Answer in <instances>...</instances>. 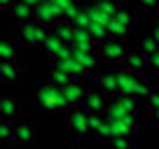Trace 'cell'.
I'll list each match as a JSON object with an SVG mask.
<instances>
[{
  "label": "cell",
  "instance_id": "obj_18",
  "mask_svg": "<svg viewBox=\"0 0 159 149\" xmlns=\"http://www.w3.org/2000/svg\"><path fill=\"white\" fill-rule=\"evenodd\" d=\"M66 47H68V42H63V40H61V37H56L54 33H49V37H47V40H45V45L40 47V49L45 51L47 56H52V58H56V56H59L61 51L66 49Z\"/></svg>",
  "mask_w": 159,
  "mask_h": 149
},
{
  "label": "cell",
  "instance_id": "obj_20",
  "mask_svg": "<svg viewBox=\"0 0 159 149\" xmlns=\"http://www.w3.org/2000/svg\"><path fill=\"white\" fill-rule=\"evenodd\" d=\"M136 96H129V93H117V98H115V103L119 105V107L124 109L126 114H136V109H138V103H136Z\"/></svg>",
  "mask_w": 159,
  "mask_h": 149
},
{
  "label": "cell",
  "instance_id": "obj_11",
  "mask_svg": "<svg viewBox=\"0 0 159 149\" xmlns=\"http://www.w3.org/2000/svg\"><path fill=\"white\" fill-rule=\"evenodd\" d=\"M54 65H56V68H61V70H66L73 79H84L87 74H89V72L84 70V65L75 58V51H73V56H68V58H59Z\"/></svg>",
  "mask_w": 159,
  "mask_h": 149
},
{
  "label": "cell",
  "instance_id": "obj_6",
  "mask_svg": "<svg viewBox=\"0 0 159 149\" xmlns=\"http://www.w3.org/2000/svg\"><path fill=\"white\" fill-rule=\"evenodd\" d=\"M35 21L52 28L54 23H59V21H61L59 7H56L52 0H38V2H35Z\"/></svg>",
  "mask_w": 159,
  "mask_h": 149
},
{
  "label": "cell",
  "instance_id": "obj_29",
  "mask_svg": "<svg viewBox=\"0 0 159 149\" xmlns=\"http://www.w3.org/2000/svg\"><path fill=\"white\" fill-rule=\"evenodd\" d=\"M152 26H154V28H159V12L154 14V21H152Z\"/></svg>",
  "mask_w": 159,
  "mask_h": 149
},
{
  "label": "cell",
  "instance_id": "obj_1",
  "mask_svg": "<svg viewBox=\"0 0 159 149\" xmlns=\"http://www.w3.org/2000/svg\"><path fill=\"white\" fill-rule=\"evenodd\" d=\"M35 103L42 112H61V109H68V100H66V93L61 86L56 84H42L35 93Z\"/></svg>",
  "mask_w": 159,
  "mask_h": 149
},
{
  "label": "cell",
  "instance_id": "obj_5",
  "mask_svg": "<svg viewBox=\"0 0 159 149\" xmlns=\"http://www.w3.org/2000/svg\"><path fill=\"white\" fill-rule=\"evenodd\" d=\"M80 107L84 109V112H89V114H105L110 103H108V96L101 89H89L87 96H84V100L80 103Z\"/></svg>",
  "mask_w": 159,
  "mask_h": 149
},
{
  "label": "cell",
  "instance_id": "obj_14",
  "mask_svg": "<svg viewBox=\"0 0 159 149\" xmlns=\"http://www.w3.org/2000/svg\"><path fill=\"white\" fill-rule=\"evenodd\" d=\"M110 124H112V135H131V130L136 128V114H124L119 119H112Z\"/></svg>",
  "mask_w": 159,
  "mask_h": 149
},
{
  "label": "cell",
  "instance_id": "obj_9",
  "mask_svg": "<svg viewBox=\"0 0 159 149\" xmlns=\"http://www.w3.org/2000/svg\"><path fill=\"white\" fill-rule=\"evenodd\" d=\"M122 65H124V70H129V72H145V70L150 68V56H145L140 49H134V51H129V54L124 56Z\"/></svg>",
  "mask_w": 159,
  "mask_h": 149
},
{
  "label": "cell",
  "instance_id": "obj_24",
  "mask_svg": "<svg viewBox=\"0 0 159 149\" xmlns=\"http://www.w3.org/2000/svg\"><path fill=\"white\" fill-rule=\"evenodd\" d=\"M136 7L150 14H157L159 12V0H136Z\"/></svg>",
  "mask_w": 159,
  "mask_h": 149
},
{
  "label": "cell",
  "instance_id": "obj_10",
  "mask_svg": "<svg viewBox=\"0 0 159 149\" xmlns=\"http://www.w3.org/2000/svg\"><path fill=\"white\" fill-rule=\"evenodd\" d=\"M21 74H24V68L19 61H0V82L2 84H16V82H21Z\"/></svg>",
  "mask_w": 159,
  "mask_h": 149
},
{
  "label": "cell",
  "instance_id": "obj_13",
  "mask_svg": "<svg viewBox=\"0 0 159 149\" xmlns=\"http://www.w3.org/2000/svg\"><path fill=\"white\" fill-rule=\"evenodd\" d=\"M19 112H21V100L16 96H2L0 98V114H2V119L14 121L19 117Z\"/></svg>",
  "mask_w": 159,
  "mask_h": 149
},
{
  "label": "cell",
  "instance_id": "obj_19",
  "mask_svg": "<svg viewBox=\"0 0 159 149\" xmlns=\"http://www.w3.org/2000/svg\"><path fill=\"white\" fill-rule=\"evenodd\" d=\"M47 77H49V82H52V84H56V86H61V89H66V86H68V84H70V82H75V79H73V77H70V74H68V72H66V70H61V68H56V65H54V68H52V70H49V74H47Z\"/></svg>",
  "mask_w": 159,
  "mask_h": 149
},
{
  "label": "cell",
  "instance_id": "obj_12",
  "mask_svg": "<svg viewBox=\"0 0 159 149\" xmlns=\"http://www.w3.org/2000/svg\"><path fill=\"white\" fill-rule=\"evenodd\" d=\"M87 91H89V89L82 84V79H75V82H70V84L63 89V93H66V100H68L70 107H80V103L84 100Z\"/></svg>",
  "mask_w": 159,
  "mask_h": 149
},
{
  "label": "cell",
  "instance_id": "obj_4",
  "mask_svg": "<svg viewBox=\"0 0 159 149\" xmlns=\"http://www.w3.org/2000/svg\"><path fill=\"white\" fill-rule=\"evenodd\" d=\"M66 126H68V130H73L75 135L91 133V128H89V112H84L82 107H68L66 109Z\"/></svg>",
  "mask_w": 159,
  "mask_h": 149
},
{
  "label": "cell",
  "instance_id": "obj_30",
  "mask_svg": "<svg viewBox=\"0 0 159 149\" xmlns=\"http://www.w3.org/2000/svg\"><path fill=\"white\" fill-rule=\"evenodd\" d=\"M73 149H80V147H73Z\"/></svg>",
  "mask_w": 159,
  "mask_h": 149
},
{
  "label": "cell",
  "instance_id": "obj_27",
  "mask_svg": "<svg viewBox=\"0 0 159 149\" xmlns=\"http://www.w3.org/2000/svg\"><path fill=\"white\" fill-rule=\"evenodd\" d=\"M150 35H152L154 40H157V45H159V28H154V26H152V30H150Z\"/></svg>",
  "mask_w": 159,
  "mask_h": 149
},
{
  "label": "cell",
  "instance_id": "obj_16",
  "mask_svg": "<svg viewBox=\"0 0 159 149\" xmlns=\"http://www.w3.org/2000/svg\"><path fill=\"white\" fill-rule=\"evenodd\" d=\"M0 58L2 61H19L21 58L16 40H12V37H2L0 40Z\"/></svg>",
  "mask_w": 159,
  "mask_h": 149
},
{
  "label": "cell",
  "instance_id": "obj_22",
  "mask_svg": "<svg viewBox=\"0 0 159 149\" xmlns=\"http://www.w3.org/2000/svg\"><path fill=\"white\" fill-rule=\"evenodd\" d=\"M0 142H14V121H0Z\"/></svg>",
  "mask_w": 159,
  "mask_h": 149
},
{
  "label": "cell",
  "instance_id": "obj_2",
  "mask_svg": "<svg viewBox=\"0 0 159 149\" xmlns=\"http://www.w3.org/2000/svg\"><path fill=\"white\" fill-rule=\"evenodd\" d=\"M47 37H49V26H42V23H38V21L21 23V26H16V30H14V40L19 42V45H24V47H35V49H40V47L45 45Z\"/></svg>",
  "mask_w": 159,
  "mask_h": 149
},
{
  "label": "cell",
  "instance_id": "obj_8",
  "mask_svg": "<svg viewBox=\"0 0 159 149\" xmlns=\"http://www.w3.org/2000/svg\"><path fill=\"white\" fill-rule=\"evenodd\" d=\"M10 16L14 19L16 26L28 23V21H35V5L30 0H16L10 10Z\"/></svg>",
  "mask_w": 159,
  "mask_h": 149
},
{
  "label": "cell",
  "instance_id": "obj_7",
  "mask_svg": "<svg viewBox=\"0 0 159 149\" xmlns=\"http://www.w3.org/2000/svg\"><path fill=\"white\" fill-rule=\"evenodd\" d=\"M38 140V128L30 121H14V142L19 147H28Z\"/></svg>",
  "mask_w": 159,
  "mask_h": 149
},
{
  "label": "cell",
  "instance_id": "obj_17",
  "mask_svg": "<svg viewBox=\"0 0 159 149\" xmlns=\"http://www.w3.org/2000/svg\"><path fill=\"white\" fill-rule=\"evenodd\" d=\"M73 51H75V58L84 65L87 72H94V70L98 68V61H101L98 51H80V49H73Z\"/></svg>",
  "mask_w": 159,
  "mask_h": 149
},
{
  "label": "cell",
  "instance_id": "obj_21",
  "mask_svg": "<svg viewBox=\"0 0 159 149\" xmlns=\"http://www.w3.org/2000/svg\"><path fill=\"white\" fill-rule=\"evenodd\" d=\"M108 147L110 149H136V144H134V138H131V135H115L108 142Z\"/></svg>",
  "mask_w": 159,
  "mask_h": 149
},
{
  "label": "cell",
  "instance_id": "obj_25",
  "mask_svg": "<svg viewBox=\"0 0 159 149\" xmlns=\"http://www.w3.org/2000/svg\"><path fill=\"white\" fill-rule=\"evenodd\" d=\"M145 103H148V107L152 109H159V89H152V93L148 96V98H145Z\"/></svg>",
  "mask_w": 159,
  "mask_h": 149
},
{
  "label": "cell",
  "instance_id": "obj_28",
  "mask_svg": "<svg viewBox=\"0 0 159 149\" xmlns=\"http://www.w3.org/2000/svg\"><path fill=\"white\" fill-rule=\"evenodd\" d=\"M152 119H154V124L159 126V109H154V112H152Z\"/></svg>",
  "mask_w": 159,
  "mask_h": 149
},
{
  "label": "cell",
  "instance_id": "obj_23",
  "mask_svg": "<svg viewBox=\"0 0 159 149\" xmlns=\"http://www.w3.org/2000/svg\"><path fill=\"white\" fill-rule=\"evenodd\" d=\"M138 49L140 51H143V54L145 56H152L154 54V51H157L159 49V45H157V40H154V37H152V35H145V37H143V40H140V45H138Z\"/></svg>",
  "mask_w": 159,
  "mask_h": 149
},
{
  "label": "cell",
  "instance_id": "obj_3",
  "mask_svg": "<svg viewBox=\"0 0 159 149\" xmlns=\"http://www.w3.org/2000/svg\"><path fill=\"white\" fill-rule=\"evenodd\" d=\"M98 54H101V58L108 61V63H122V61H124V56L129 54V51H126L124 40H117V37H105V40L98 45Z\"/></svg>",
  "mask_w": 159,
  "mask_h": 149
},
{
  "label": "cell",
  "instance_id": "obj_26",
  "mask_svg": "<svg viewBox=\"0 0 159 149\" xmlns=\"http://www.w3.org/2000/svg\"><path fill=\"white\" fill-rule=\"evenodd\" d=\"M150 70H152V72H159V49L150 56Z\"/></svg>",
  "mask_w": 159,
  "mask_h": 149
},
{
  "label": "cell",
  "instance_id": "obj_15",
  "mask_svg": "<svg viewBox=\"0 0 159 149\" xmlns=\"http://www.w3.org/2000/svg\"><path fill=\"white\" fill-rule=\"evenodd\" d=\"M98 89L105 96H117L119 93V74L117 72H103L98 79Z\"/></svg>",
  "mask_w": 159,
  "mask_h": 149
}]
</instances>
